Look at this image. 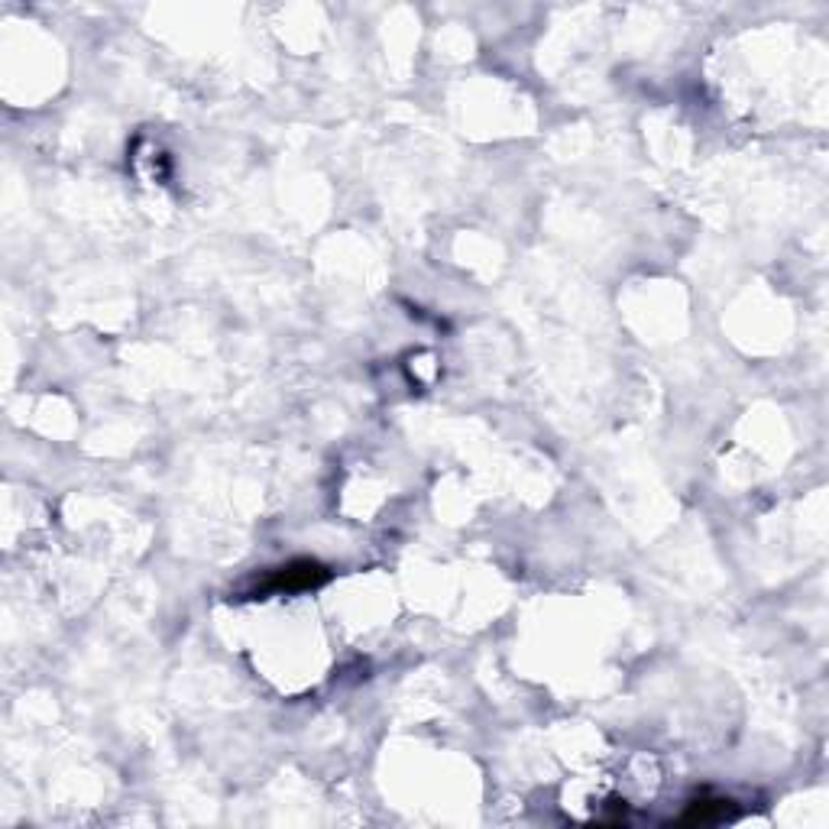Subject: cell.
I'll list each match as a JSON object with an SVG mask.
<instances>
[{
	"label": "cell",
	"instance_id": "cell-1",
	"mask_svg": "<svg viewBox=\"0 0 829 829\" xmlns=\"http://www.w3.org/2000/svg\"><path fill=\"white\" fill-rule=\"evenodd\" d=\"M331 571L321 564V561H311V557H299V561H289L283 567H276L263 584H256L253 597H266V594H302V590H314L321 584H327Z\"/></svg>",
	"mask_w": 829,
	"mask_h": 829
},
{
	"label": "cell",
	"instance_id": "cell-2",
	"mask_svg": "<svg viewBox=\"0 0 829 829\" xmlns=\"http://www.w3.org/2000/svg\"><path fill=\"white\" fill-rule=\"evenodd\" d=\"M736 810H733V801L726 797H700L687 807V814L680 817V827H710V824H723L729 820Z\"/></svg>",
	"mask_w": 829,
	"mask_h": 829
}]
</instances>
